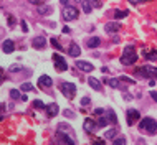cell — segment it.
Listing matches in <instances>:
<instances>
[{"mask_svg":"<svg viewBox=\"0 0 157 145\" xmlns=\"http://www.w3.org/2000/svg\"><path fill=\"white\" fill-rule=\"evenodd\" d=\"M0 79H2V77H0Z\"/></svg>","mask_w":157,"mask_h":145,"instance_id":"cell-49","label":"cell"},{"mask_svg":"<svg viewBox=\"0 0 157 145\" xmlns=\"http://www.w3.org/2000/svg\"><path fill=\"white\" fill-rule=\"evenodd\" d=\"M107 117H103V119H99V122H98V127H106L107 125Z\"/></svg>","mask_w":157,"mask_h":145,"instance_id":"cell-31","label":"cell"},{"mask_svg":"<svg viewBox=\"0 0 157 145\" xmlns=\"http://www.w3.org/2000/svg\"><path fill=\"white\" fill-rule=\"evenodd\" d=\"M89 2H91L93 7H101V3H103L101 0H89Z\"/></svg>","mask_w":157,"mask_h":145,"instance_id":"cell-36","label":"cell"},{"mask_svg":"<svg viewBox=\"0 0 157 145\" xmlns=\"http://www.w3.org/2000/svg\"><path fill=\"white\" fill-rule=\"evenodd\" d=\"M22 30L25 31V33H27V31H28V25H27L25 22H22Z\"/></svg>","mask_w":157,"mask_h":145,"instance_id":"cell-41","label":"cell"},{"mask_svg":"<svg viewBox=\"0 0 157 145\" xmlns=\"http://www.w3.org/2000/svg\"><path fill=\"white\" fill-rule=\"evenodd\" d=\"M2 51L7 53V55L13 53V51H15V43H13L12 40H5V41L2 43Z\"/></svg>","mask_w":157,"mask_h":145,"instance_id":"cell-11","label":"cell"},{"mask_svg":"<svg viewBox=\"0 0 157 145\" xmlns=\"http://www.w3.org/2000/svg\"><path fill=\"white\" fill-rule=\"evenodd\" d=\"M28 2H30V3H33V5H38V3L41 2V0H28Z\"/></svg>","mask_w":157,"mask_h":145,"instance_id":"cell-43","label":"cell"},{"mask_svg":"<svg viewBox=\"0 0 157 145\" xmlns=\"http://www.w3.org/2000/svg\"><path fill=\"white\" fill-rule=\"evenodd\" d=\"M151 97L154 99L155 102H157V93H155V91H151Z\"/></svg>","mask_w":157,"mask_h":145,"instance_id":"cell-42","label":"cell"},{"mask_svg":"<svg viewBox=\"0 0 157 145\" xmlns=\"http://www.w3.org/2000/svg\"><path fill=\"white\" fill-rule=\"evenodd\" d=\"M146 56H147L149 61H157V51L152 49V51H146Z\"/></svg>","mask_w":157,"mask_h":145,"instance_id":"cell-23","label":"cell"},{"mask_svg":"<svg viewBox=\"0 0 157 145\" xmlns=\"http://www.w3.org/2000/svg\"><path fill=\"white\" fill-rule=\"evenodd\" d=\"M58 112H60V107H58L56 102H53V104L46 106V114L50 115V117H55V115H56Z\"/></svg>","mask_w":157,"mask_h":145,"instance_id":"cell-15","label":"cell"},{"mask_svg":"<svg viewBox=\"0 0 157 145\" xmlns=\"http://www.w3.org/2000/svg\"><path fill=\"white\" fill-rule=\"evenodd\" d=\"M63 33H69V28L68 27H63Z\"/></svg>","mask_w":157,"mask_h":145,"instance_id":"cell-45","label":"cell"},{"mask_svg":"<svg viewBox=\"0 0 157 145\" xmlns=\"http://www.w3.org/2000/svg\"><path fill=\"white\" fill-rule=\"evenodd\" d=\"M142 2H147V0H129V3H132V5H137V3H142Z\"/></svg>","mask_w":157,"mask_h":145,"instance_id":"cell-38","label":"cell"},{"mask_svg":"<svg viewBox=\"0 0 157 145\" xmlns=\"http://www.w3.org/2000/svg\"><path fill=\"white\" fill-rule=\"evenodd\" d=\"M88 84L93 87L94 91H101V81H99V79H96V77L89 76V77H88Z\"/></svg>","mask_w":157,"mask_h":145,"instance_id":"cell-17","label":"cell"},{"mask_svg":"<svg viewBox=\"0 0 157 145\" xmlns=\"http://www.w3.org/2000/svg\"><path fill=\"white\" fill-rule=\"evenodd\" d=\"M83 129L86 130L88 134H94L96 132V129H98V124L93 121V119H85V122H83Z\"/></svg>","mask_w":157,"mask_h":145,"instance_id":"cell-7","label":"cell"},{"mask_svg":"<svg viewBox=\"0 0 157 145\" xmlns=\"http://www.w3.org/2000/svg\"><path fill=\"white\" fill-rule=\"evenodd\" d=\"M114 137H116V129H111L104 134V139H114Z\"/></svg>","mask_w":157,"mask_h":145,"instance_id":"cell-26","label":"cell"},{"mask_svg":"<svg viewBox=\"0 0 157 145\" xmlns=\"http://www.w3.org/2000/svg\"><path fill=\"white\" fill-rule=\"evenodd\" d=\"M104 143V140H96V142H94V145H103Z\"/></svg>","mask_w":157,"mask_h":145,"instance_id":"cell-44","label":"cell"},{"mask_svg":"<svg viewBox=\"0 0 157 145\" xmlns=\"http://www.w3.org/2000/svg\"><path fill=\"white\" fill-rule=\"evenodd\" d=\"M114 17H116V18H124V17H127V12H123V10H116V12H114Z\"/></svg>","mask_w":157,"mask_h":145,"instance_id":"cell-27","label":"cell"},{"mask_svg":"<svg viewBox=\"0 0 157 145\" xmlns=\"http://www.w3.org/2000/svg\"><path fill=\"white\" fill-rule=\"evenodd\" d=\"M91 2H89V0H85V2H83V10H85V13H89L91 12Z\"/></svg>","mask_w":157,"mask_h":145,"instance_id":"cell-25","label":"cell"},{"mask_svg":"<svg viewBox=\"0 0 157 145\" xmlns=\"http://www.w3.org/2000/svg\"><path fill=\"white\" fill-rule=\"evenodd\" d=\"M65 115H66V117H69V119H73V117H75V114H73V112L69 111V109H66V111H65Z\"/></svg>","mask_w":157,"mask_h":145,"instance_id":"cell-37","label":"cell"},{"mask_svg":"<svg viewBox=\"0 0 157 145\" xmlns=\"http://www.w3.org/2000/svg\"><path fill=\"white\" fill-rule=\"evenodd\" d=\"M137 73H141L144 77H149V79H151L154 74H157V69H154L152 66H142V68L137 69Z\"/></svg>","mask_w":157,"mask_h":145,"instance_id":"cell-9","label":"cell"},{"mask_svg":"<svg viewBox=\"0 0 157 145\" xmlns=\"http://www.w3.org/2000/svg\"><path fill=\"white\" fill-rule=\"evenodd\" d=\"M60 2L63 3V5H66V3H68V2H69V0H60Z\"/></svg>","mask_w":157,"mask_h":145,"instance_id":"cell-47","label":"cell"},{"mask_svg":"<svg viewBox=\"0 0 157 145\" xmlns=\"http://www.w3.org/2000/svg\"><path fill=\"white\" fill-rule=\"evenodd\" d=\"M22 66H20V65H15V66H10V71H12V73H15V71H22Z\"/></svg>","mask_w":157,"mask_h":145,"instance_id":"cell-34","label":"cell"},{"mask_svg":"<svg viewBox=\"0 0 157 145\" xmlns=\"http://www.w3.org/2000/svg\"><path fill=\"white\" fill-rule=\"evenodd\" d=\"M37 10L40 15H50V13H53V7H50V5H40V7H37Z\"/></svg>","mask_w":157,"mask_h":145,"instance_id":"cell-18","label":"cell"},{"mask_svg":"<svg viewBox=\"0 0 157 145\" xmlns=\"http://www.w3.org/2000/svg\"><path fill=\"white\" fill-rule=\"evenodd\" d=\"M136 61H137V55H136V49H134V46L127 45V46L124 48L123 56H121V63H123L124 66H131V65H134Z\"/></svg>","mask_w":157,"mask_h":145,"instance_id":"cell-1","label":"cell"},{"mask_svg":"<svg viewBox=\"0 0 157 145\" xmlns=\"http://www.w3.org/2000/svg\"><path fill=\"white\" fill-rule=\"evenodd\" d=\"M2 121H3V117H2V115H0V122H2Z\"/></svg>","mask_w":157,"mask_h":145,"instance_id":"cell-48","label":"cell"},{"mask_svg":"<svg viewBox=\"0 0 157 145\" xmlns=\"http://www.w3.org/2000/svg\"><path fill=\"white\" fill-rule=\"evenodd\" d=\"M68 53H69V56H73V58H78V56L81 55V48H79L76 43H71L69 48H68Z\"/></svg>","mask_w":157,"mask_h":145,"instance_id":"cell-14","label":"cell"},{"mask_svg":"<svg viewBox=\"0 0 157 145\" xmlns=\"http://www.w3.org/2000/svg\"><path fill=\"white\" fill-rule=\"evenodd\" d=\"M119 79L121 81H126V83H129V84H136V81L132 79V77H127V76H121Z\"/></svg>","mask_w":157,"mask_h":145,"instance_id":"cell-32","label":"cell"},{"mask_svg":"<svg viewBox=\"0 0 157 145\" xmlns=\"http://www.w3.org/2000/svg\"><path fill=\"white\" fill-rule=\"evenodd\" d=\"M51 46H53V48H56V49H60V51L63 49V46H61L60 43H58V40H55V38H51Z\"/></svg>","mask_w":157,"mask_h":145,"instance_id":"cell-29","label":"cell"},{"mask_svg":"<svg viewBox=\"0 0 157 145\" xmlns=\"http://www.w3.org/2000/svg\"><path fill=\"white\" fill-rule=\"evenodd\" d=\"M20 101H23V102H27V101H28V97H27V96H22V97H20Z\"/></svg>","mask_w":157,"mask_h":145,"instance_id":"cell-46","label":"cell"},{"mask_svg":"<svg viewBox=\"0 0 157 145\" xmlns=\"http://www.w3.org/2000/svg\"><path fill=\"white\" fill-rule=\"evenodd\" d=\"M15 23H17V20L13 18V17H8V25H10V27H13Z\"/></svg>","mask_w":157,"mask_h":145,"instance_id":"cell-39","label":"cell"},{"mask_svg":"<svg viewBox=\"0 0 157 145\" xmlns=\"http://www.w3.org/2000/svg\"><path fill=\"white\" fill-rule=\"evenodd\" d=\"M53 61H55V68H56V71H66L68 69V65H66L65 58L60 55H53Z\"/></svg>","mask_w":157,"mask_h":145,"instance_id":"cell-6","label":"cell"},{"mask_svg":"<svg viewBox=\"0 0 157 145\" xmlns=\"http://www.w3.org/2000/svg\"><path fill=\"white\" fill-rule=\"evenodd\" d=\"M89 102H91V99H89V97H83L81 99V106H88Z\"/></svg>","mask_w":157,"mask_h":145,"instance_id":"cell-35","label":"cell"},{"mask_svg":"<svg viewBox=\"0 0 157 145\" xmlns=\"http://www.w3.org/2000/svg\"><path fill=\"white\" fill-rule=\"evenodd\" d=\"M61 93L68 99H73L75 97V93H76V86L73 83H63L61 84Z\"/></svg>","mask_w":157,"mask_h":145,"instance_id":"cell-4","label":"cell"},{"mask_svg":"<svg viewBox=\"0 0 157 145\" xmlns=\"http://www.w3.org/2000/svg\"><path fill=\"white\" fill-rule=\"evenodd\" d=\"M58 130H61V132H65V134H69V135L73 137V130L69 129V127H68V124H65V122L58 125Z\"/></svg>","mask_w":157,"mask_h":145,"instance_id":"cell-21","label":"cell"},{"mask_svg":"<svg viewBox=\"0 0 157 145\" xmlns=\"http://www.w3.org/2000/svg\"><path fill=\"white\" fill-rule=\"evenodd\" d=\"M94 114H96V115H103V114H106V112H104V109H96Z\"/></svg>","mask_w":157,"mask_h":145,"instance_id":"cell-40","label":"cell"},{"mask_svg":"<svg viewBox=\"0 0 157 145\" xmlns=\"http://www.w3.org/2000/svg\"><path fill=\"white\" fill-rule=\"evenodd\" d=\"M31 46L37 48V49H43L46 46V40H45L43 36H37V38H33V41H31Z\"/></svg>","mask_w":157,"mask_h":145,"instance_id":"cell-12","label":"cell"},{"mask_svg":"<svg viewBox=\"0 0 157 145\" xmlns=\"http://www.w3.org/2000/svg\"><path fill=\"white\" fill-rule=\"evenodd\" d=\"M51 84H53V81H51V77H50V76H46V74H43V76L38 77V86H45V87H48V86H51Z\"/></svg>","mask_w":157,"mask_h":145,"instance_id":"cell-16","label":"cell"},{"mask_svg":"<svg viewBox=\"0 0 157 145\" xmlns=\"http://www.w3.org/2000/svg\"><path fill=\"white\" fill-rule=\"evenodd\" d=\"M139 127H141L142 130H146L147 134H151V135H154L157 132V122L152 117H144L141 121V124H139Z\"/></svg>","mask_w":157,"mask_h":145,"instance_id":"cell-2","label":"cell"},{"mask_svg":"<svg viewBox=\"0 0 157 145\" xmlns=\"http://www.w3.org/2000/svg\"><path fill=\"white\" fill-rule=\"evenodd\" d=\"M119 28H121V25L117 23V22H109V23L104 25V30H106V33H116Z\"/></svg>","mask_w":157,"mask_h":145,"instance_id":"cell-13","label":"cell"},{"mask_svg":"<svg viewBox=\"0 0 157 145\" xmlns=\"http://www.w3.org/2000/svg\"><path fill=\"white\" fill-rule=\"evenodd\" d=\"M113 143H114V145H117V143H119V145H124V143H126V139H124V137H119V139H114V140H113Z\"/></svg>","mask_w":157,"mask_h":145,"instance_id":"cell-33","label":"cell"},{"mask_svg":"<svg viewBox=\"0 0 157 145\" xmlns=\"http://www.w3.org/2000/svg\"><path fill=\"white\" fill-rule=\"evenodd\" d=\"M139 117H141V114H139L137 109H129L127 114H126V119H127V124H129V125H132V124L137 121Z\"/></svg>","mask_w":157,"mask_h":145,"instance_id":"cell-8","label":"cell"},{"mask_svg":"<svg viewBox=\"0 0 157 145\" xmlns=\"http://www.w3.org/2000/svg\"><path fill=\"white\" fill-rule=\"evenodd\" d=\"M20 89H22L23 93H30V91L35 89V87H33V84H31V83H23L22 86H20Z\"/></svg>","mask_w":157,"mask_h":145,"instance_id":"cell-22","label":"cell"},{"mask_svg":"<svg viewBox=\"0 0 157 145\" xmlns=\"http://www.w3.org/2000/svg\"><path fill=\"white\" fill-rule=\"evenodd\" d=\"M106 117H107V121H109V122L117 124V119H116V115H114L113 111H107V112H106Z\"/></svg>","mask_w":157,"mask_h":145,"instance_id":"cell-24","label":"cell"},{"mask_svg":"<svg viewBox=\"0 0 157 145\" xmlns=\"http://www.w3.org/2000/svg\"><path fill=\"white\" fill-rule=\"evenodd\" d=\"M101 45V40L98 36H93V38H89V41H88V46L89 48H98Z\"/></svg>","mask_w":157,"mask_h":145,"instance_id":"cell-20","label":"cell"},{"mask_svg":"<svg viewBox=\"0 0 157 145\" xmlns=\"http://www.w3.org/2000/svg\"><path fill=\"white\" fill-rule=\"evenodd\" d=\"M107 84H109L111 87H113V89H117V87H121V89H124V86H121V79L119 77H114V79H107Z\"/></svg>","mask_w":157,"mask_h":145,"instance_id":"cell-19","label":"cell"},{"mask_svg":"<svg viewBox=\"0 0 157 145\" xmlns=\"http://www.w3.org/2000/svg\"><path fill=\"white\" fill-rule=\"evenodd\" d=\"M10 97H12V99H20L22 96H20V93L17 89H12V91H10Z\"/></svg>","mask_w":157,"mask_h":145,"instance_id":"cell-30","label":"cell"},{"mask_svg":"<svg viewBox=\"0 0 157 145\" xmlns=\"http://www.w3.org/2000/svg\"><path fill=\"white\" fill-rule=\"evenodd\" d=\"M76 68L78 69H81V71H85V73H91L93 69H94V66L91 65V63H88V61H81V59H76Z\"/></svg>","mask_w":157,"mask_h":145,"instance_id":"cell-10","label":"cell"},{"mask_svg":"<svg viewBox=\"0 0 157 145\" xmlns=\"http://www.w3.org/2000/svg\"><path fill=\"white\" fill-rule=\"evenodd\" d=\"M63 18L65 20H76L78 18V8L73 5H65L63 7Z\"/></svg>","mask_w":157,"mask_h":145,"instance_id":"cell-3","label":"cell"},{"mask_svg":"<svg viewBox=\"0 0 157 145\" xmlns=\"http://www.w3.org/2000/svg\"><path fill=\"white\" fill-rule=\"evenodd\" d=\"M56 143H66V145H75V140H73L71 135H66L65 132H61V130H58L56 132V140H55Z\"/></svg>","mask_w":157,"mask_h":145,"instance_id":"cell-5","label":"cell"},{"mask_svg":"<svg viewBox=\"0 0 157 145\" xmlns=\"http://www.w3.org/2000/svg\"><path fill=\"white\" fill-rule=\"evenodd\" d=\"M33 107H37V109H46V106H45L41 101H38V99H37V101L33 102Z\"/></svg>","mask_w":157,"mask_h":145,"instance_id":"cell-28","label":"cell"}]
</instances>
